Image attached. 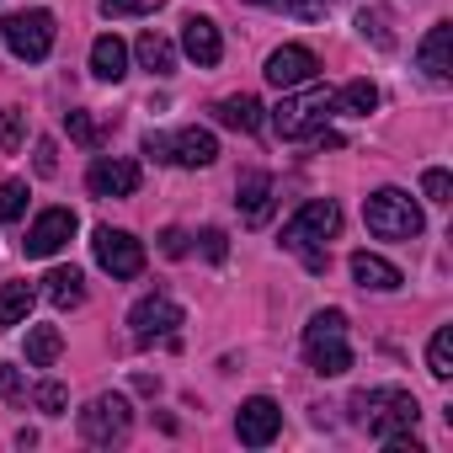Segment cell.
Here are the masks:
<instances>
[{
	"mask_svg": "<svg viewBox=\"0 0 453 453\" xmlns=\"http://www.w3.org/2000/svg\"><path fill=\"white\" fill-rule=\"evenodd\" d=\"M342 230V208L331 197H310L288 224H283V251H299L310 273H326V246Z\"/></svg>",
	"mask_w": 453,
	"mask_h": 453,
	"instance_id": "obj_1",
	"label": "cell"
},
{
	"mask_svg": "<svg viewBox=\"0 0 453 453\" xmlns=\"http://www.w3.org/2000/svg\"><path fill=\"white\" fill-rule=\"evenodd\" d=\"M304 357L320 379H342L352 368V342H347V315L342 310H320L304 326Z\"/></svg>",
	"mask_w": 453,
	"mask_h": 453,
	"instance_id": "obj_2",
	"label": "cell"
},
{
	"mask_svg": "<svg viewBox=\"0 0 453 453\" xmlns=\"http://www.w3.org/2000/svg\"><path fill=\"white\" fill-rule=\"evenodd\" d=\"M352 411H357V421L373 432V437H400V432H411L416 426V416H421V405H416V395L411 389H363V395H352Z\"/></svg>",
	"mask_w": 453,
	"mask_h": 453,
	"instance_id": "obj_3",
	"label": "cell"
},
{
	"mask_svg": "<svg viewBox=\"0 0 453 453\" xmlns=\"http://www.w3.org/2000/svg\"><path fill=\"white\" fill-rule=\"evenodd\" d=\"M363 219H368V235L379 241H416L421 235V208L400 192V187H379L368 203H363Z\"/></svg>",
	"mask_w": 453,
	"mask_h": 453,
	"instance_id": "obj_4",
	"label": "cell"
},
{
	"mask_svg": "<svg viewBox=\"0 0 453 453\" xmlns=\"http://www.w3.org/2000/svg\"><path fill=\"white\" fill-rule=\"evenodd\" d=\"M331 112H336V91H326V86H294V96H283L273 107V128L283 139H304V134L326 128Z\"/></svg>",
	"mask_w": 453,
	"mask_h": 453,
	"instance_id": "obj_5",
	"label": "cell"
},
{
	"mask_svg": "<svg viewBox=\"0 0 453 453\" xmlns=\"http://www.w3.org/2000/svg\"><path fill=\"white\" fill-rule=\"evenodd\" d=\"M0 38H6V49H12L22 65H38V59H49V49H54V12H43V6L12 12L6 22H0Z\"/></svg>",
	"mask_w": 453,
	"mask_h": 453,
	"instance_id": "obj_6",
	"label": "cell"
},
{
	"mask_svg": "<svg viewBox=\"0 0 453 453\" xmlns=\"http://www.w3.org/2000/svg\"><path fill=\"white\" fill-rule=\"evenodd\" d=\"M134 432V405L123 395H96L86 411H81V437L91 448H112Z\"/></svg>",
	"mask_w": 453,
	"mask_h": 453,
	"instance_id": "obj_7",
	"label": "cell"
},
{
	"mask_svg": "<svg viewBox=\"0 0 453 453\" xmlns=\"http://www.w3.org/2000/svg\"><path fill=\"white\" fill-rule=\"evenodd\" d=\"M91 251H96V267L112 273V278H139V273H144V246H139L128 230L102 224V230L91 235Z\"/></svg>",
	"mask_w": 453,
	"mask_h": 453,
	"instance_id": "obj_8",
	"label": "cell"
},
{
	"mask_svg": "<svg viewBox=\"0 0 453 453\" xmlns=\"http://www.w3.org/2000/svg\"><path fill=\"white\" fill-rule=\"evenodd\" d=\"M75 230H81V219H75L70 208H43V213L33 219L22 251H27V257H59V251L75 241Z\"/></svg>",
	"mask_w": 453,
	"mask_h": 453,
	"instance_id": "obj_9",
	"label": "cell"
},
{
	"mask_svg": "<svg viewBox=\"0 0 453 453\" xmlns=\"http://www.w3.org/2000/svg\"><path fill=\"white\" fill-rule=\"evenodd\" d=\"M128 326H134V342L176 336V326H181V304H176L171 294H144V299L128 310Z\"/></svg>",
	"mask_w": 453,
	"mask_h": 453,
	"instance_id": "obj_10",
	"label": "cell"
},
{
	"mask_svg": "<svg viewBox=\"0 0 453 453\" xmlns=\"http://www.w3.org/2000/svg\"><path fill=\"white\" fill-rule=\"evenodd\" d=\"M315 70H320V59H315L304 43H283V49H273V54H267V65H262V75H267L278 91L310 86V81H315Z\"/></svg>",
	"mask_w": 453,
	"mask_h": 453,
	"instance_id": "obj_11",
	"label": "cell"
},
{
	"mask_svg": "<svg viewBox=\"0 0 453 453\" xmlns=\"http://www.w3.org/2000/svg\"><path fill=\"white\" fill-rule=\"evenodd\" d=\"M278 432H283V411H278V400L251 395V400L241 405V416H235V437H241L246 448H267Z\"/></svg>",
	"mask_w": 453,
	"mask_h": 453,
	"instance_id": "obj_12",
	"label": "cell"
},
{
	"mask_svg": "<svg viewBox=\"0 0 453 453\" xmlns=\"http://www.w3.org/2000/svg\"><path fill=\"white\" fill-rule=\"evenodd\" d=\"M86 187H91L96 197H134V192H139V165L123 160V155H102V160H91Z\"/></svg>",
	"mask_w": 453,
	"mask_h": 453,
	"instance_id": "obj_13",
	"label": "cell"
},
{
	"mask_svg": "<svg viewBox=\"0 0 453 453\" xmlns=\"http://www.w3.org/2000/svg\"><path fill=\"white\" fill-rule=\"evenodd\" d=\"M181 49H187V59H192L197 70H213V65L224 59V38H219L213 17H187V22H181Z\"/></svg>",
	"mask_w": 453,
	"mask_h": 453,
	"instance_id": "obj_14",
	"label": "cell"
},
{
	"mask_svg": "<svg viewBox=\"0 0 453 453\" xmlns=\"http://www.w3.org/2000/svg\"><path fill=\"white\" fill-rule=\"evenodd\" d=\"M416 65H421V70H426V81H437V86L453 75V22H437V27L421 38Z\"/></svg>",
	"mask_w": 453,
	"mask_h": 453,
	"instance_id": "obj_15",
	"label": "cell"
},
{
	"mask_svg": "<svg viewBox=\"0 0 453 453\" xmlns=\"http://www.w3.org/2000/svg\"><path fill=\"white\" fill-rule=\"evenodd\" d=\"M213 160H219V139H213L208 128H181V134H171V165L197 171V165H213Z\"/></svg>",
	"mask_w": 453,
	"mask_h": 453,
	"instance_id": "obj_16",
	"label": "cell"
},
{
	"mask_svg": "<svg viewBox=\"0 0 453 453\" xmlns=\"http://www.w3.org/2000/svg\"><path fill=\"white\" fill-rule=\"evenodd\" d=\"M352 283L357 288H373V294H395L405 278H400V267L395 262H384V257H373V251H352Z\"/></svg>",
	"mask_w": 453,
	"mask_h": 453,
	"instance_id": "obj_17",
	"label": "cell"
},
{
	"mask_svg": "<svg viewBox=\"0 0 453 453\" xmlns=\"http://www.w3.org/2000/svg\"><path fill=\"white\" fill-rule=\"evenodd\" d=\"M235 203H241V219H246V224H267V219H273V176H267V171L241 176Z\"/></svg>",
	"mask_w": 453,
	"mask_h": 453,
	"instance_id": "obj_18",
	"label": "cell"
},
{
	"mask_svg": "<svg viewBox=\"0 0 453 453\" xmlns=\"http://www.w3.org/2000/svg\"><path fill=\"white\" fill-rule=\"evenodd\" d=\"M91 75H96V81H107V86H118V81L128 75V43H123V38H112V33H107V38H96V43H91Z\"/></svg>",
	"mask_w": 453,
	"mask_h": 453,
	"instance_id": "obj_19",
	"label": "cell"
},
{
	"mask_svg": "<svg viewBox=\"0 0 453 453\" xmlns=\"http://www.w3.org/2000/svg\"><path fill=\"white\" fill-rule=\"evenodd\" d=\"M43 294H49L54 310H81V304H86V278H81V267H54V273L43 278Z\"/></svg>",
	"mask_w": 453,
	"mask_h": 453,
	"instance_id": "obj_20",
	"label": "cell"
},
{
	"mask_svg": "<svg viewBox=\"0 0 453 453\" xmlns=\"http://www.w3.org/2000/svg\"><path fill=\"white\" fill-rule=\"evenodd\" d=\"M213 118H219L224 128H235V134H257V128H262V102L246 96V91H241V96H224V102L213 107Z\"/></svg>",
	"mask_w": 453,
	"mask_h": 453,
	"instance_id": "obj_21",
	"label": "cell"
},
{
	"mask_svg": "<svg viewBox=\"0 0 453 453\" xmlns=\"http://www.w3.org/2000/svg\"><path fill=\"white\" fill-rule=\"evenodd\" d=\"M33 299H38V288L33 283H6V288H0V326H22L27 315H33Z\"/></svg>",
	"mask_w": 453,
	"mask_h": 453,
	"instance_id": "obj_22",
	"label": "cell"
},
{
	"mask_svg": "<svg viewBox=\"0 0 453 453\" xmlns=\"http://www.w3.org/2000/svg\"><path fill=\"white\" fill-rule=\"evenodd\" d=\"M134 54H139V65H144L150 75H171V70H176V49H171V38H160V33H144V38L134 43Z\"/></svg>",
	"mask_w": 453,
	"mask_h": 453,
	"instance_id": "obj_23",
	"label": "cell"
},
{
	"mask_svg": "<svg viewBox=\"0 0 453 453\" xmlns=\"http://www.w3.org/2000/svg\"><path fill=\"white\" fill-rule=\"evenodd\" d=\"M59 352H65V336H59L54 326H33V331H27V363H33V368H54Z\"/></svg>",
	"mask_w": 453,
	"mask_h": 453,
	"instance_id": "obj_24",
	"label": "cell"
},
{
	"mask_svg": "<svg viewBox=\"0 0 453 453\" xmlns=\"http://www.w3.org/2000/svg\"><path fill=\"white\" fill-rule=\"evenodd\" d=\"M426 373L432 379H453V326H437L426 342Z\"/></svg>",
	"mask_w": 453,
	"mask_h": 453,
	"instance_id": "obj_25",
	"label": "cell"
},
{
	"mask_svg": "<svg viewBox=\"0 0 453 453\" xmlns=\"http://www.w3.org/2000/svg\"><path fill=\"white\" fill-rule=\"evenodd\" d=\"M336 107H347L352 118H368V112L379 107V86H373V81H352V86L336 96Z\"/></svg>",
	"mask_w": 453,
	"mask_h": 453,
	"instance_id": "obj_26",
	"label": "cell"
},
{
	"mask_svg": "<svg viewBox=\"0 0 453 453\" xmlns=\"http://www.w3.org/2000/svg\"><path fill=\"white\" fill-rule=\"evenodd\" d=\"M27 213V181H0V219L17 224Z\"/></svg>",
	"mask_w": 453,
	"mask_h": 453,
	"instance_id": "obj_27",
	"label": "cell"
},
{
	"mask_svg": "<svg viewBox=\"0 0 453 453\" xmlns=\"http://www.w3.org/2000/svg\"><path fill=\"white\" fill-rule=\"evenodd\" d=\"M357 33H363V38H373L379 49H395V33H389V12H363V17H357Z\"/></svg>",
	"mask_w": 453,
	"mask_h": 453,
	"instance_id": "obj_28",
	"label": "cell"
},
{
	"mask_svg": "<svg viewBox=\"0 0 453 453\" xmlns=\"http://www.w3.org/2000/svg\"><path fill=\"white\" fill-rule=\"evenodd\" d=\"M33 400H38V411H43V416H65V405H70L65 384H54V379H49V384H38V389H33Z\"/></svg>",
	"mask_w": 453,
	"mask_h": 453,
	"instance_id": "obj_29",
	"label": "cell"
},
{
	"mask_svg": "<svg viewBox=\"0 0 453 453\" xmlns=\"http://www.w3.org/2000/svg\"><path fill=\"white\" fill-rule=\"evenodd\" d=\"M165 0H102V17H150Z\"/></svg>",
	"mask_w": 453,
	"mask_h": 453,
	"instance_id": "obj_30",
	"label": "cell"
},
{
	"mask_svg": "<svg viewBox=\"0 0 453 453\" xmlns=\"http://www.w3.org/2000/svg\"><path fill=\"white\" fill-rule=\"evenodd\" d=\"M257 6H273V12H288V17H304V22H315L326 12L320 0H257Z\"/></svg>",
	"mask_w": 453,
	"mask_h": 453,
	"instance_id": "obj_31",
	"label": "cell"
},
{
	"mask_svg": "<svg viewBox=\"0 0 453 453\" xmlns=\"http://www.w3.org/2000/svg\"><path fill=\"white\" fill-rule=\"evenodd\" d=\"M65 128H70V139H81V144H102V128L91 123V112H70Z\"/></svg>",
	"mask_w": 453,
	"mask_h": 453,
	"instance_id": "obj_32",
	"label": "cell"
},
{
	"mask_svg": "<svg viewBox=\"0 0 453 453\" xmlns=\"http://www.w3.org/2000/svg\"><path fill=\"white\" fill-rule=\"evenodd\" d=\"M421 192H426V203H448V192H453V176L432 165V171L421 176Z\"/></svg>",
	"mask_w": 453,
	"mask_h": 453,
	"instance_id": "obj_33",
	"label": "cell"
},
{
	"mask_svg": "<svg viewBox=\"0 0 453 453\" xmlns=\"http://www.w3.org/2000/svg\"><path fill=\"white\" fill-rule=\"evenodd\" d=\"M17 144H22V118L0 112V150H17Z\"/></svg>",
	"mask_w": 453,
	"mask_h": 453,
	"instance_id": "obj_34",
	"label": "cell"
},
{
	"mask_svg": "<svg viewBox=\"0 0 453 453\" xmlns=\"http://www.w3.org/2000/svg\"><path fill=\"white\" fill-rule=\"evenodd\" d=\"M33 165H38V176H54V171H59V160H54V139H38Z\"/></svg>",
	"mask_w": 453,
	"mask_h": 453,
	"instance_id": "obj_35",
	"label": "cell"
},
{
	"mask_svg": "<svg viewBox=\"0 0 453 453\" xmlns=\"http://www.w3.org/2000/svg\"><path fill=\"white\" fill-rule=\"evenodd\" d=\"M22 395V373L12 363H0V400H17Z\"/></svg>",
	"mask_w": 453,
	"mask_h": 453,
	"instance_id": "obj_36",
	"label": "cell"
},
{
	"mask_svg": "<svg viewBox=\"0 0 453 453\" xmlns=\"http://www.w3.org/2000/svg\"><path fill=\"white\" fill-rule=\"evenodd\" d=\"M144 155H150V160H171V134H155V128H150V134H144Z\"/></svg>",
	"mask_w": 453,
	"mask_h": 453,
	"instance_id": "obj_37",
	"label": "cell"
},
{
	"mask_svg": "<svg viewBox=\"0 0 453 453\" xmlns=\"http://www.w3.org/2000/svg\"><path fill=\"white\" fill-rule=\"evenodd\" d=\"M224 251H230V246H224V230H203V257L208 262H224Z\"/></svg>",
	"mask_w": 453,
	"mask_h": 453,
	"instance_id": "obj_38",
	"label": "cell"
},
{
	"mask_svg": "<svg viewBox=\"0 0 453 453\" xmlns=\"http://www.w3.org/2000/svg\"><path fill=\"white\" fill-rule=\"evenodd\" d=\"M160 246H165V257H181V251H187V235H181V230H165Z\"/></svg>",
	"mask_w": 453,
	"mask_h": 453,
	"instance_id": "obj_39",
	"label": "cell"
}]
</instances>
